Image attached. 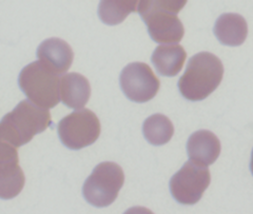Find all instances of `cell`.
I'll list each match as a JSON object with an SVG mask.
<instances>
[{
	"label": "cell",
	"instance_id": "obj_1",
	"mask_svg": "<svg viewBox=\"0 0 253 214\" xmlns=\"http://www.w3.org/2000/svg\"><path fill=\"white\" fill-rule=\"evenodd\" d=\"M186 3L185 0L138 1V13L153 42L160 44H176L183 39L185 29L177 14Z\"/></svg>",
	"mask_w": 253,
	"mask_h": 214
},
{
	"label": "cell",
	"instance_id": "obj_2",
	"mask_svg": "<svg viewBox=\"0 0 253 214\" xmlns=\"http://www.w3.org/2000/svg\"><path fill=\"white\" fill-rule=\"evenodd\" d=\"M50 124L49 110L29 99L22 100L0 122V140L9 142L15 148L21 147L36 134L43 132Z\"/></svg>",
	"mask_w": 253,
	"mask_h": 214
},
{
	"label": "cell",
	"instance_id": "obj_3",
	"mask_svg": "<svg viewBox=\"0 0 253 214\" xmlns=\"http://www.w3.org/2000/svg\"><path fill=\"white\" fill-rule=\"evenodd\" d=\"M223 75L224 66L214 54L197 53L190 58L184 75L179 78L178 89L188 100H203L217 88Z\"/></svg>",
	"mask_w": 253,
	"mask_h": 214
},
{
	"label": "cell",
	"instance_id": "obj_4",
	"mask_svg": "<svg viewBox=\"0 0 253 214\" xmlns=\"http://www.w3.org/2000/svg\"><path fill=\"white\" fill-rule=\"evenodd\" d=\"M60 75L44 66L41 61H34L22 69L18 84L28 99L35 105L50 109L60 101Z\"/></svg>",
	"mask_w": 253,
	"mask_h": 214
},
{
	"label": "cell",
	"instance_id": "obj_5",
	"mask_svg": "<svg viewBox=\"0 0 253 214\" xmlns=\"http://www.w3.org/2000/svg\"><path fill=\"white\" fill-rule=\"evenodd\" d=\"M125 183L123 169L114 163H101L94 168L83 187L85 201L95 207H108L117 199Z\"/></svg>",
	"mask_w": 253,
	"mask_h": 214
},
{
	"label": "cell",
	"instance_id": "obj_6",
	"mask_svg": "<svg viewBox=\"0 0 253 214\" xmlns=\"http://www.w3.org/2000/svg\"><path fill=\"white\" fill-rule=\"evenodd\" d=\"M61 142L71 150H81L97 140L100 134L98 117L89 109L76 110L58 124Z\"/></svg>",
	"mask_w": 253,
	"mask_h": 214
},
{
	"label": "cell",
	"instance_id": "obj_7",
	"mask_svg": "<svg viewBox=\"0 0 253 214\" xmlns=\"http://www.w3.org/2000/svg\"><path fill=\"white\" fill-rule=\"evenodd\" d=\"M210 180L208 167L189 161L172 176L170 191L174 200L179 204L194 205L202 199Z\"/></svg>",
	"mask_w": 253,
	"mask_h": 214
},
{
	"label": "cell",
	"instance_id": "obj_8",
	"mask_svg": "<svg viewBox=\"0 0 253 214\" xmlns=\"http://www.w3.org/2000/svg\"><path fill=\"white\" fill-rule=\"evenodd\" d=\"M120 83L126 96L139 104L151 100L161 86L151 68L144 62H132L125 67Z\"/></svg>",
	"mask_w": 253,
	"mask_h": 214
},
{
	"label": "cell",
	"instance_id": "obj_9",
	"mask_svg": "<svg viewBox=\"0 0 253 214\" xmlns=\"http://www.w3.org/2000/svg\"><path fill=\"white\" fill-rule=\"evenodd\" d=\"M25 181V174L19 167L17 148L0 140V199H14L21 192Z\"/></svg>",
	"mask_w": 253,
	"mask_h": 214
},
{
	"label": "cell",
	"instance_id": "obj_10",
	"mask_svg": "<svg viewBox=\"0 0 253 214\" xmlns=\"http://www.w3.org/2000/svg\"><path fill=\"white\" fill-rule=\"evenodd\" d=\"M39 61L58 75L65 74L72 66L74 53L68 43L59 38H49L37 49Z\"/></svg>",
	"mask_w": 253,
	"mask_h": 214
},
{
	"label": "cell",
	"instance_id": "obj_11",
	"mask_svg": "<svg viewBox=\"0 0 253 214\" xmlns=\"http://www.w3.org/2000/svg\"><path fill=\"white\" fill-rule=\"evenodd\" d=\"M187 152L190 161L208 167L219 156V139L208 130L196 131L188 139Z\"/></svg>",
	"mask_w": 253,
	"mask_h": 214
},
{
	"label": "cell",
	"instance_id": "obj_12",
	"mask_svg": "<svg viewBox=\"0 0 253 214\" xmlns=\"http://www.w3.org/2000/svg\"><path fill=\"white\" fill-rule=\"evenodd\" d=\"M60 100L68 108L81 110L88 102L91 95L89 81L78 73H69L60 77Z\"/></svg>",
	"mask_w": 253,
	"mask_h": 214
},
{
	"label": "cell",
	"instance_id": "obj_13",
	"mask_svg": "<svg viewBox=\"0 0 253 214\" xmlns=\"http://www.w3.org/2000/svg\"><path fill=\"white\" fill-rule=\"evenodd\" d=\"M214 34L218 42L225 45H241L247 38V21L239 14H223L215 22Z\"/></svg>",
	"mask_w": 253,
	"mask_h": 214
},
{
	"label": "cell",
	"instance_id": "obj_14",
	"mask_svg": "<svg viewBox=\"0 0 253 214\" xmlns=\"http://www.w3.org/2000/svg\"><path fill=\"white\" fill-rule=\"evenodd\" d=\"M187 53L178 43L160 44L154 50L151 60L158 73L163 76L173 77L184 67Z\"/></svg>",
	"mask_w": 253,
	"mask_h": 214
},
{
	"label": "cell",
	"instance_id": "obj_15",
	"mask_svg": "<svg viewBox=\"0 0 253 214\" xmlns=\"http://www.w3.org/2000/svg\"><path fill=\"white\" fill-rule=\"evenodd\" d=\"M146 139L154 146H163L172 138L174 127L167 116L154 114L148 117L142 126Z\"/></svg>",
	"mask_w": 253,
	"mask_h": 214
},
{
	"label": "cell",
	"instance_id": "obj_16",
	"mask_svg": "<svg viewBox=\"0 0 253 214\" xmlns=\"http://www.w3.org/2000/svg\"><path fill=\"white\" fill-rule=\"evenodd\" d=\"M138 1L134 0H106L100 1L98 15L101 21L109 26L123 22L126 16L137 10Z\"/></svg>",
	"mask_w": 253,
	"mask_h": 214
},
{
	"label": "cell",
	"instance_id": "obj_17",
	"mask_svg": "<svg viewBox=\"0 0 253 214\" xmlns=\"http://www.w3.org/2000/svg\"><path fill=\"white\" fill-rule=\"evenodd\" d=\"M124 214H154V213L145 207H132L126 210Z\"/></svg>",
	"mask_w": 253,
	"mask_h": 214
},
{
	"label": "cell",
	"instance_id": "obj_18",
	"mask_svg": "<svg viewBox=\"0 0 253 214\" xmlns=\"http://www.w3.org/2000/svg\"><path fill=\"white\" fill-rule=\"evenodd\" d=\"M250 169H251V172L253 174V150H252V154H251V163H250Z\"/></svg>",
	"mask_w": 253,
	"mask_h": 214
}]
</instances>
